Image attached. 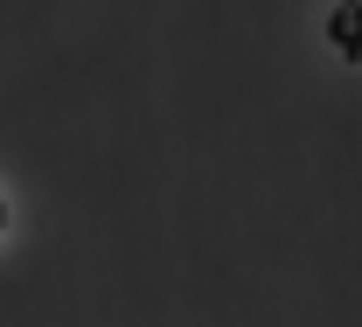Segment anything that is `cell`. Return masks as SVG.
Instances as JSON below:
<instances>
[{"label": "cell", "mask_w": 362, "mask_h": 327, "mask_svg": "<svg viewBox=\"0 0 362 327\" xmlns=\"http://www.w3.org/2000/svg\"><path fill=\"white\" fill-rule=\"evenodd\" d=\"M327 42L341 63H362V0H341L334 14H327Z\"/></svg>", "instance_id": "6da1fadb"}]
</instances>
